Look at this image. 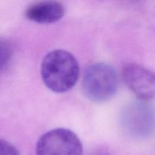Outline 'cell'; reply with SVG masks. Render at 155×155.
Wrapping results in <instances>:
<instances>
[{"label": "cell", "mask_w": 155, "mask_h": 155, "mask_svg": "<svg viewBox=\"0 0 155 155\" xmlns=\"http://www.w3.org/2000/svg\"><path fill=\"white\" fill-rule=\"evenodd\" d=\"M83 89L88 98L95 102L110 99L118 87L116 71L104 63L92 64L86 69L83 79Z\"/></svg>", "instance_id": "2"}, {"label": "cell", "mask_w": 155, "mask_h": 155, "mask_svg": "<svg viewBox=\"0 0 155 155\" xmlns=\"http://www.w3.org/2000/svg\"><path fill=\"white\" fill-rule=\"evenodd\" d=\"M0 155H20L18 149L7 141L0 139Z\"/></svg>", "instance_id": "8"}, {"label": "cell", "mask_w": 155, "mask_h": 155, "mask_svg": "<svg viewBox=\"0 0 155 155\" xmlns=\"http://www.w3.org/2000/svg\"><path fill=\"white\" fill-rule=\"evenodd\" d=\"M80 67L71 53L61 49L48 52L41 65V76L45 86L52 92L63 93L77 83Z\"/></svg>", "instance_id": "1"}, {"label": "cell", "mask_w": 155, "mask_h": 155, "mask_svg": "<svg viewBox=\"0 0 155 155\" xmlns=\"http://www.w3.org/2000/svg\"><path fill=\"white\" fill-rule=\"evenodd\" d=\"M64 6L55 1H44L34 3L27 8L25 16L27 19L39 24L57 22L64 15Z\"/></svg>", "instance_id": "6"}, {"label": "cell", "mask_w": 155, "mask_h": 155, "mask_svg": "<svg viewBox=\"0 0 155 155\" xmlns=\"http://www.w3.org/2000/svg\"><path fill=\"white\" fill-rule=\"evenodd\" d=\"M36 155H83L78 136L69 130L58 128L42 135L36 144Z\"/></svg>", "instance_id": "3"}, {"label": "cell", "mask_w": 155, "mask_h": 155, "mask_svg": "<svg viewBox=\"0 0 155 155\" xmlns=\"http://www.w3.org/2000/svg\"><path fill=\"white\" fill-rule=\"evenodd\" d=\"M124 83L139 99L149 101L155 98V73L141 65L129 63L122 68Z\"/></svg>", "instance_id": "4"}, {"label": "cell", "mask_w": 155, "mask_h": 155, "mask_svg": "<svg viewBox=\"0 0 155 155\" xmlns=\"http://www.w3.org/2000/svg\"><path fill=\"white\" fill-rule=\"evenodd\" d=\"M122 122L129 133L136 137H145L155 129V110L144 103H136L126 108Z\"/></svg>", "instance_id": "5"}, {"label": "cell", "mask_w": 155, "mask_h": 155, "mask_svg": "<svg viewBox=\"0 0 155 155\" xmlns=\"http://www.w3.org/2000/svg\"><path fill=\"white\" fill-rule=\"evenodd\" d=\"M12 51L7 42L0 40V71L4 69L12 58Z\"/></svg>", "instance_id": "7"}]
</instances>
